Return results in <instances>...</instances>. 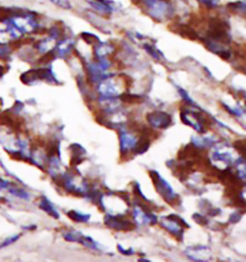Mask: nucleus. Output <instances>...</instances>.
<instances>
[{
    "instance_id": "obj_10",
    "label": "nucleus",
    "mask_w": 246,
    "mask_h": 262,
    "mask_svg": "<svg viewBox=\"0 0 246 262\" xmlns=\"http://www.w3.org/2000/svg\"><path fill=\"white\" fill-rule=\"evenodd\" d=\"M235 147L238 149V152H240L242 155H245V141L244 140L236 141Z\"/></svg>"
},
{
    "instance_id": "obj_8",
    "label": "nucleus",
    "mask_w": 246,
    "mask_h": 262,
    "mask_svg": "<svg viewBox=\"0 0 246 262\" xmlns=\"http://www.w3.org/2000/svg\"><path fill=\"white\" fill-rule=\"evenodd\" d=\"M121 99L124 102H127V103H131V104H136L138 102H141L140 98L137 96V95H131V94H123L121 96Z\"/></svg>"
},
{
    "instance_id": "obj_1",
    "label": "nucleus",
    "mask_w": 246,
    "mask_h": 262,
    "mask_svg": "<svg viewBox=\"0 0 246 262\" xmlns=\"http://www.w3.org/2000/svg\"><path fill=\"white\" fill-rule=\"evenodd\" d=\"M147 14L157 21H165L173 15V8L168 0H146Z\"/></svg>"
},
{
    "instance_id": "obj_7",
    "label": "nucleus",
    "mask_w": 246,
    "mask_h": 262,
    "mask_svg": "<svg viewBox=\"0 0 246 262\" xmlns=\"http://www.w3.org/2000/svg\"><path fill=\"white\" fill-rule=\"evenodd\" d=\"M198 2L209 9L217 8L219 6V0H198Z\"/></svg>"
},
{
    "instance_id": "obj_5",
    "label": "nucleus",
    "mask_w": 246,
    "mask_h": 262,
    "mask_svg": "<svg viewBox=\"0 0 246 262\" xmlns=\"http://www.w3.org/2000/svg\"><path fill=\"white\" fill-rule=\"evenodd\" d=\"M228 7L232 10L233 12H237V13H241V14H245V1H237V2H233L229 3Z\"/></svg>"
},
{
    "instance_id": "obj_6",
    "label": "nucleus",
    "mask_w": 246,
    "mask_h": 262,
    "mask_svg": "<svg viewBox=\"0 0 246 262\" xmlns=\"http://www.w3.org/2000/svg\"><path fill=\"white\" fill-rule=\"evenodd\" d=\"M82 38L84 39L86 42H88V43H90V45H95V43H98V42H99L98 38H97L96 36L92 35L91 33H89V32L83 33V34H82Z\"/></svg>"
},
{
    "instance_id": "obj_9",
    "label": "nucleus",
    "mask_w": 246,
    "mask_h": 262,
    "mask_svg": "<svg viewBox=\"0 0 246 262\" xmlns=\"http://www.w3.org/2000/svg\"><path fill=\"white\" fill-rule=\"evenodd\" d=\"M54 4L63 9H70L71 5L69 3V0H51Z\"/></svg>"
},
{
    "instance_id": "obj_4",
    "label": "nucleus",
    "mask_w": 246,
    "mask_h": 262,
    "mask_svg": "<svg viewBox=\"0 0 246 262\" xmlns=\"http://www.w3.org/2000/svg\"><path fill=\"white\" fill-rule=\"evenodd\" d=\"M179 34H181L183 37H186L188 39H199V36L196 32L194 31V29L192 28L191 26L189 25H181L178 27V29L176 30Z\"/></svg>"
},
{
    "instance_id": "obj_3",
    "label": "nucleus",
    "mask_w": 246,
    "mask_h": 262,
    "mask_svg": "<svg viewBox=\"0 0 246 262\" xmlns=\"http://www.w3.org/2000/svg\"><path fill=\"white\" fill-rule=\"evenodd\" d=\"M90 4L92 8L103 15H110L113 13V1L111 0H92Z\"/></svg>"
},
{
    "instance_id": "obj_2",
    "label": "nucleus",
    "mask_w": 246,
    "mask_h": 262,
    "mask_svg": "<svg viewBox=\"0 0 246 262\" xmlns=\"http://www.w3.org/2000/svg\"><path fill=\"white\" fill-rule=\"evenodd\" d=\"M13 24H14L13 26L17 31L23 32V33H30L34 31L37 27L36 18L31 15L14 17Z\"/></svg>"
}]
</instances>
